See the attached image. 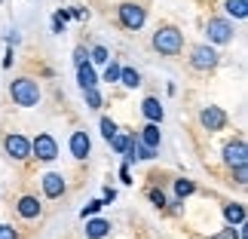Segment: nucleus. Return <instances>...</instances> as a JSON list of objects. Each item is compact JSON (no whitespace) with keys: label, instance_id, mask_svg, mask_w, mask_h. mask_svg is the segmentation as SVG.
Listing matches in <instances>:
<instances>
[{"label":"nucleus","instance_id":"obj_16","mask_svg":"<svg viewBox=\"0 0 248 239\" xmlns=\"http://www.w3.org/2000/svg\"><path fill=\"white\" fill-rule=\"evenodd\" d=\"M138 144H144V147H150V150H156V144H159V126H156V123H147V126L141 129Z\"/></svg>","mask_w":248,"mask_h":239},{"label":"nucleus","instance_id":"obj_34","mask_svg":"<svg viewBox=\"0 0 248 239\" xmlns=\"http://www.w3.org/2000/svg\"><path fill=\"white\" fill-rule=\"evenodd\" d=\"M120 178H123V184H132V172H129V166L120 169Z\"/></svg>","mask_w":248,"mask_h":239},{"label":"nucleus","instance_id":"obj_13","mask_svg":"<svg viewBox=\"0 0 248 239\" xmlns=\"http://www.w3.org/2000/svg\"><path fill=\"white\" fill-rule=\"evenodd\" d=\"M89 150H92L89 135H86V132H74V135H71V154H74V159H86Z\"/></svg>","mask_w":248,"mask_h":239},{"label":"nucleus","instance_id":"obj_30","mask_svg":"<svg viewBox=\"0 0 248 239\" xmlns=\"http://www.w3.org/2000/svg\"><path fill=\"white\" fill-rule=\"evenodd\" d=\"M233 175H236V184H248V166H239V169H233Z\"/></svg>","mask_w":248,"mask_h":239},{"label":"nucleus","instance_id":"obj_15","mask_svg":"<svg viewBox=\"0 0 248 239\" xmlns=\"http://www.w3.org/2000/svg\"><path fill=\"white\" fill-rule=\"evenodd\" d=\"M224 218L230 227H242L245 224V206L242 203H227L224 206Z\"/></svg>","mask_w":248,"mask_h":239},{"label":"nucleus","instance_id":"obj_11","mask_svg":"<svg viewBox=\"0 0 248 239\" xmlns=\"http://www.w3.org/2000/svg\"><path fill=\"white\" fill-rule=\"evenodd\" d=\"M16 212L25 218V221H34V218H40V212H43V206H40V199L37 196H22L16 203Z\"/></svg>","mask_w":248,"mask_h":239},{"label":"nucleus","instance_id":"obj_19","mask_svg":"<svg viewBox=\"0 0 248 239\" xmlns=\"http://www.w3.org/2000/svg\"><path fill=\"white\" fill-rule=\"evenodd\" d=\"M129 144H132V135H126V132H117V135L110 138V147L117 150L120 157H123V154H126V150H129Z\"/></svg>","mask_w":248,"mask_h":239},{"label":"nucleus","instance_id":"obj_14","mask_svg":"<svg viewBox=\"0 0 248 239\" xmlns=\"http://www.w3.org/2000/svg\"><path fill=\"white\" fill-rule=\"evenodd\" d=\"M113 230L110 227V221H104V218H89L86 221V239H104Z\"/></svg>","mask_w":248,"mask_h":239},{"label":"nucleus","instance_id":"obj_3","mask_svg":"<svg viewBox=\"0 0 248 239\" xmlns=\"http://www.w3.org/2000/svg\"><path fill=\"white\" fill-rule=\"evenodd\" d=\"M31 154L37 159H43V162H52L55 157H59V141H55L49 132H40V135L31 141Z\"/></svg>","mask_w":248,"mask_h":239},{"label":"nucleus","instance_id":"obj_4","mask_svg":"<svg viewBox=\"0 0 248 239\" xmlns=\"http://www.w3.org/2000/svg\"><path fill=\"white\" fill-rule=\"evenodd\" d=\"M3 150H6L9 159H28L31 157V141L25 135H18V132H13V135L3 138Z\"/></svg>","mask_w":248,"mask_h":239},{"label":"nucleus","instance_id":"obj_5","mask_svg":"<svg viewBox=\"0 0 248 239\" xmlns=\"http://www.w3.org/2000/svg\"><path fill=\"white\" fill-rule=\"evenodd\" d=\"M120 22L126 25L129 31H138V28H144V22H147L144 6H138V3H123V6H120Z\"/></svg>","mask_w":248,"mask_h":239},{"label":"nucleus","instance_id":"obj_28","mask_svg":"<svg viewBox=\"0 0 248 239\" xmlns=\"http://www.w3.org/2000/svg\"><path fill=\"white\" fill-rule=\"evenodd\" d=\"M212 239H239V230H236V227H224V230H217Z\"/></svg>","mask_w":248,"mask_h":239},{"label":"nucleus","instance_id":"obj_32","mask_svg":"<svg viewBox=\"0 0 248 239\" xmlns=\"http://www.w3.org/2000/svg\"><path fill=\"white\" fill-rule=\"evenodd\" d=\"M113 199H117V190H113V187H108V190H104V199H101V203H104V206H110Z\"/></svg>","mask_w":248,"mask_h":239},{"label":"nucleus","instance_id":"obj_22","mask_svg":"<svg viewBox=\"0 0 248 239\" xmlns=\"http://www.w3.org/2000/svg\"><path fill=\"white\" fill-rule=\"evenodd\" d=\"M193 190H196V184H193V181H187V178H178V181H175V193H178V199L190 196Z\"/></svg>","mask_w":248,"mask_h":239},{"label":"nucleus","instance_id":"obj_27","mask_svg":"<svg viewBox=\"0 0 248 239\" xmlns=\"http://www.w3.org/2000/svg\"><path fill=\"white\" fill-rule=\"evenodd\" d=\"M83 95H86V104H89V108H101V95H98V89H86Z\"/></svg>","mask_w":248,"mask_h":239},{"label":"nucleus","instance_id":"obj_24","mask_svg":"<svg viewBox=\"0 0 248 239\" xmlns=\"http://www.w3.org/2000/svg\"><path fill=\"white\" fill-rule=\"evenodd\" d=\"M120 71H123V68L110 59V62H108V68H104V80H108V83H117V80H120Z\"/></svg>","mask_w":248,"mask_h":239},{"label":"nucleus","instance_id":"obj_21","mask_svg":"<svg viewBox=\"0 0 248 239\" xmlns=\"http://www.w3.org/2000/svg\"><path fill=\"white\" fill-rule=\"evenodd\" d=\"M227 13H230L233 18H245L248 16V3L245 0H227Z\"/></svg>","mask_w":248,"mask_h":239},{"label":"nucleus","instance_id":"obj_8","mask_svg":"<svg viewBox=\"0 0 248 239\" xmlns=\"http://www.w3.org/2000/svg\"><path fill=\"white\" fill-rule=\"evenodd\" d=\"M224 162H227L230 169L248 166V147H245V141H242V138H236V141H230V144L224 147Z\"/></svg>","mask_w":248,"mask_h":239},{"label":"nucleus","instance_id":"obj_20","mask_svg":"<svg viewBox=\"0 0 248 239\" xmlns=\"http://www.w3.org/2000/svg\"><path fill=\"white\" fill-rule=\"evenodd\" d=\"M108 62H110L108 46H92V52H89V64H108Z\"/></svg>","mask_w":248,"mask_h":239},{"label":"nucleus","instance_id":"obj_29","mask_svg":"<svg viewBox=\"0 0 248 239\" xmlns=\"http://www.w3.org/2000/svg\"><path fill=\"white\" fill-rule=\"evenodd\" d=\"M86 62H89V52H86L83 46H77V49H74V64L80 68V64H86Z\"/></svg>","mask_w":248,"mask_h":239},{"label":"nucleus","instance_id":"obj_6","mask_svg":"<svg viewBox=\"0 0 248 239\" xmlns=\"http://www.w3.org/2000/svg\"><path fill=\"white\" fill-rule=\"evenodd\" d=\"M205 34H208V43H230L233 40V25L227 22V18H208Z\"/></svg>","mask_w":248,"mask_h":239},{"label":"nucleus","instance_id":"obj_9","mask_svg":"<svg viewBox=\"0 0 248 239\" xmlns=\"http://www.w3.org/2000/svg\"><path fill=\"white\" fill-rule=\"evenodd\" d=\"M199 123H202L208 132H221L227 126V113L221 108H215V104H208V108H202V113H199Z\"/></svg>","mask_w":248,"mask_h":239},{"label":"nucleus","instance_id":"obj_35","mask_svg":"<svg viewBox=\"0 0 248 239\" xmlns=\"http://www.w3.org/2000/svg\"><path fill=\"white\" fill-rule=\"evenodd\" d=\"M13 62H16V59H13V49H6V59H3V68H13Z\"/></svg>","mask_w":248,"mask_h":239},{"label":"nucleus","instance_id":"obj_18","mask_svg":"<svg viewBox=\"0 0 248 239\" xmlns=\"http://www.w3.org/2000/svg\"><path fill=\"white\" fill-rule=\"evenodd\" d=\"M120 83L129 86V89H138V86H141V74H138L135 68H123V71H120Z\"/></svg>","mask_w":248,"mask_h":239},{"label":"nucleus","instance_id":"obj_1","mask_svg":"<svg viewBox=\"0 0 248 239\" xmlns=\"http://www.w3.org/2000/svg\"><path fill=\"white\" fill-rule=\"evenodd\" d=\"M9 95H13L16 104H22V108H34L37 101H40V83L31 80V77H18L9 83Z\"/></svg>","mask_w":248,"mask_h":239},{"label":"nucleus","instance_id":"obj_33","mask_svg":"<svg viewBox=\"0 0 248 239\" xmlns=\"http://www.w3.org/2000/svg\"><path fill=\"white\" fill-rule=\"evenodd\" d=\"M52 31H55V34H62V31H64V22H62L59 16H52Z\"/></svg>","mask_w":248,"mask_h":239},{"label":"nucleus","instance_id":"obj_23","mask_svg":"<svg viewBox=\"0 0 248 239\" xmlns=\"http://www.w3.org/2000/svg\"><path fill=\"white\" fill-rule=\"evenodd\" d=\"M117 132H120V129H117V123H113L110 117H101V135H104V141H110L113 135H117Z\"/></svg>","mask_w":248,"mask_h":239},{"label":"nucleus","instance_id":"obj_17","mask_svg":"<svg viewBox=\"0 0 248 239\" xmlns=\"http://www.w3.org/2000/svg\"><path fill=\"white\" fill-rule=\"evenodd\" d=\"M77 80H80V89H83V92H86V89H95V83H98V77H95V68H92L89 62L77 68Z\"/></svg>","mask_w":248,"mask_h":239},{"label":"nucleus","instance_id":"obj_25","mask_svg":"<svg viewBox=\"0 0 248 239\" xmlns=\"http://www.w3.org/2000/svg\"><path fill=\"white\" fill-rule=\"evenodd\" d=\"M101 208H104V203H101V199H92V203H89V206H86L83 212H80V218H95V215L101 212Z\"/></svg>","mask_w":248,"mask_h":239},{"label":"nucleus","instance_id":"obj_7","mask_svg":"<svg viewBox=\"0 0 248 239\" xmlns=\"http://www.w3.org/2000/svg\"><path fill=\"white\" fill-rule=\"evenodd\" d=\"M190 64H193L196 71H212V68H217V52L208 43H202L190 52Z\"/></svg>","mask_w":248,"mask_h":239},{"label":"nucleus","instance_id":"obj_2","mask_svg":"<svg viewBox=\"0 0 248 239\" xmlns=\"http://www.w3.org/2000/svg\"><path fill=\"white\" fill-rule=\"evenodd\" d=\"M154 49L159 55H178L181 49H184V34H181L178 28H171V25L159 28V31L154 34Z\"/></svg>","mask_w":248,"mask_h":239},{"label":"nucleus","instance_id":"obj_31","mask_svg":"<svg viewBox=\"0 0 248 239\" xmlns=\"http://www.w3.org/2000/svg\"><path fill=\"white\" fill-rule=\"evenodd\" d=\"M0 239H18V230L9 224H0Z\"/></svg>","mask_w":248,"mask_h":239},{"label":"nucleus","instance_id":"obj_12","mask_svg":"<svg viewBox=\"0 0 248 239\" xmlns=\"http://www.w3.org/2000/svg\"><path fill=\"white\" fill-rule=\"evenodd\" d=\"M141 113L147 117V123H156V126H159V123H163V117H166L163 104H159V98H154V95L141 101Z\"/></svg>","mask_w":248,"mask_h":239},{"label":"nucleus","instance_id":"obj_10","mask_svg":"<svg viewBox=\"0 0 248 239\" xmlns=\"http://www.w3.org/2000/svg\"><path fill=\"white\" fill-rule=\"evenodd\" d=\"M64 190H68V184H64V175H59V172H46V175H43V193L49 196V199L64 196Z\"/></svg>","mask_w":248,"mask_h":239},{"label":"nucleus","instance_id":"obj_26","mask_svg":"<svg viewBox=\"0 0 248 239\" xmlns=\"http://www.w3.org/2000/svg\"><path fill=\"white\" fill-rule=\"evenodd\" d=\"M147 196H150V203H154V206H159V208H163V206L169 203V199H166V193H163L159 187H150V190H147Z\"/></svg>","mask_w":248,"mask_h":239}]
</instances>
